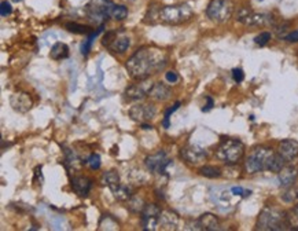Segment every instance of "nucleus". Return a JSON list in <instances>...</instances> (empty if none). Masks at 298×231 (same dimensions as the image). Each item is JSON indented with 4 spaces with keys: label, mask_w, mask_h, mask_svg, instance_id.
Segmentation results:
<instances>
[{
    "label": "nucleus",
    "mask_w": 298,
    "mask_h": 231,
    "mask_svg": "<svg viewBox=\"0 0 298 231\" xmlns=\"http://www.w3.org/2000/svg\"><path fill=\"white\" fill-rule=\"evenodd\" d=\"M140 125H142V129H144V131H148V129H153L152 125H148V124H146V123L140 124Z\"/></svg>",
    "instance_id": "46"
},
{
    "label": "nucleus",
    "mask_w": 298,
    "mask_h": 231,
    "mask_svg": "<svg viewBox=\"0 0 298 231\" xmlns=\"http://www.w3.org/2000/svg\"><path fill=\"white\" fill-rule=\"evenodd\" d=\"M144 207H146V203H144V200L142 197H135V195H132L127 201V208L132 213H142Z\"/></svg>",
    "instance_id": "26"
},
{
    "label": "nucleus",
    "mask_w": 298,
    "mask_h": 231,
    "mask_svg": "<svg viewBox=\"0 0 298 231\" xmlns=\"http://www.w3.org/2000/svg\"><path fill=\"white\" fill-rule=\"evenodd\" d=\"M245 153V146L238 139H226L220 143L216 150V157L228 165H235Z\"/></svg>",
    "instance_id": "4"
},
{
    "label": "nucleus",
    "mask_w": 298,
    "mask_h": 231,
    "mask_svg": "<svg viewBox=\"0 0 298 231\" xmlns=\"http://www.w3.org/2000/svg\"><path fill=\"white\" fill-rule=\"evenodd\" d=\"M109 17L116 21H123L128 17V9L123 5H113L110 9Z\"/></svg>",
    "instance_id": "28"
},
{
    "label": "nucleus",
    "mask_w": 298,
    "mask_h": 231,
    "mask_svg": "<svg viewBox=\"0 0 298 231\" xmlns=\"http://www.w3.org/2000/svg\"><path fill=\"white\" fill-rule=\"evenodd\" d=\"M85 164H88L90 165V168L91 170H94V171H98L100 168V156L99 154H96V153H92L90 157H88V160L85 161Z\"/></svg>",
    "instance_id": "34"
},
{
    "label": "nucleus",
    "mask_w": 298,
    "mask_h": 231,
    "mask_svg": "<svg viewBox=\"0 0 298 231\" xmlns=\"http://www.w3.org/2000/svg\"><path fill=\"white\" fill-rule=\"evenodd\" d=\"M34 183L36 184H42L43 183V175H42V167H38L34 170Z\"/></svg>",
    "instance_id": "44"
},
{
    "label": "nucleus",
    "mask_w": 298,
    "mask_h": 231,
    "mask_svg": "<svg viewBox=\"0 0 298 231\" xmlns=\"http://www.w3.org/2000/svg\"><path fill=\"white\" fill-rule=\"evenodd\" d=\"M234 195L231 190L227 189H213L212 190V201L216 204V207L221 211H227L230 205H231V197Z\"/></svg>",
    "instance_id": "14"
},
{
    "label": "nucleus",
    "mask_w": 298,
    "mask_h": 231,
    "mask_svg": "<svg viewBox=\"0 0 298 231\" xmlns=\"http://www.w3.org/2000/svg\"><path fill=\"white\" fill-rule=\"evenodd\" d=\"M255 228L263 231H279L289 230L291 227H290L287 213L282 212L276 208L267 207L261 211L260 216L257 219Z\"/></svg>",
    "instance_id": "2"
},
{
    "label": "nucleus",
    "mask_w": 298,
    "mask_h": 231,
    "mask_svg": "<svg viewBox=\"0 0 298 231\" xmlns=\"http://www.w3.org/2000/svg\"><path fill=\"white\" fill-rule=\"evenodd\" d=\"M71 190L79 195V197H87L92 189V180L87 176H74L70 182Z\"/></svg>",
    "instance_id": "16"
},
{
    "label": "nucleus",
    "mask_w": 298,
    "mask_h": 231,
    "mask_svg": "<svg viewBox=\"0 0 298 231\" xmlns=\"http://www.w3.org/2000/svg\"><path fill=\"white\" fill-rule=\"evenodd\" d=\"M282 200H283L284 203H294L295 200L298 198V189H295V187H293V186H290V187H287V189H284V191L282 193Z\"/></svg>",
    "instance_id": "33"
},
{
    "label": "nucleus",
    "mask_w": 298,
    "mask_h": 231,
    "mask_svg": "<svg viewBox=\"0 0 298 231\" xmlns=\"http://www.w3.org/2000/svg\"><path fill=\"white\" fill-rule=\"evenodd\" d=\"M170 95H172V91H170L168 85L164 84V83H156V84L153 85L148 96L157 101V102H165V101L170 98Z\"/></svg>",
    "instance_id": "19"
},
{
    "label": "nucleus",
    "mask_w": 298,
    "mask_h": 231,
    "mask_svg": "<svg viewBox=\"0 0 298 231\" xmlns=\"http://www.w3.org/2000/svg\"><path fill=\"white\" fill-rule=\"evenodd\" d=\"M180 156L187 164L199 165L208 158V151L199 146H187L181 149Z\"/></svg>",
    "instance_id": "12"
},
{
    "label": "nucleus",
    "mask_w": 298,
    "mask_h": 231,
    "mask_svg": "<svg viewBox=\"0 0 298 231\" xmlns=\"http://www.w3.org/2000/svg\"><path fill=\"white\" fill-rule=\"evenodd\" d=\"M157 109L156 106L153 105H135L129 110V117L132 118L133 121L136 123H146V121H150L153 118L156 117Z\"/></svg>",
    "instance_id": "10"
},
{
    "label": "nucleus",
    "mask_w": 298,
    "mask_h": 231,
    "mask_svg": "<svg viewBox=\"0 0 298 231\" xmlns=\"http://www.w3.org/2000/svg\"><path fill=\"white\" fill-rule=\"evenodd\" d=\"M50 57H51L54 61L66 59V58L69 57V47H67L65 43H61V42L55 43V44L51 47Z\"/></svg>",
    "instance_id": "23"
},
{
    "label": "nucleus",
    "mask_w": 298,
    "mask_h": 231,
    "mask_svg": "<svg viewBox=\"0 0 298 231\" xmlns=\"http://www.w3.org/2000/svg\"><path fill=\"white\" fill-rule=\"evenodd\" d=\"M185 230H195V231L202 230V228H201V224H199L198 219H197V220H193V222L187 223V224H185Z\"/></svg>",
    "instance_id": "43"
},
{
    "label": "nucleus",
    "mask_w": 298,
    "mask_h": 231,
    "mask_svg": "<svg viewBox=\"0 0 298 231\" xmlns=\"http://www.w3.org/2000/svg\"><path fill=\"white\" fill-rule=\"evenodd\" d=\"M179 108H180V102H176V104L173 105V108H170V109H168V110H166V112H165V118H164V123H162V124H164V128H169L170 116L175 113L176 110H177Z\"/></svg>",
    "instance_id": "36"
},
{
    "label": "nucleus",
    "mask_w": 298,
    "mask_h": 231,
    "mask_svg": "<svg viewBox=\"0 0 298 231\" xmlns=\"http://www.w3.org/2000/svg\"><path fill=\"white\" fill-rule=\"evenodd\" d=\"M153 83L150 80H139V83L136 84H132L128 87L125 90V96H127L129 101H142L150 94V91L153 88Z\"/></svg>",
    "instance_id": "11"
},
{
    "label": "nucleus",
    "mask_w": 298,
    "mask_h": 231,
    "mask_svg": "<svg viewBox=\"0 0 298 231\" xmlns=\"http://www.w3.org/2000/svg\"><path fill=\"white\" fill-rule=\"evenodd\" d=\"M199 224H201V228L205 231H216L220 230V223H218V219L212 213H204L199 216Z\"/></svg>",
    "instance_id": "21"
},
{
    "label": "nucleus",
    "mask_w": 298,
    "mask_h": 231,
    "mask_svg": "<svg viewBox=\"0 0 298 231\" xmlns=\"http://www.w3.org/2000/svg\"><path fill=\"white\" fill-rule=\"evenodd\" d=\"M274 156V150L270 147H255L245 161V170L247 174H257L263 171H268V164Z\"/></svg>",
    "instance_id": "5"
},
{
    "label": "nucleus",
    "mask_w": 298,
    "mask_h": 231,
    "mask_svg": "<svg viewBox=\"0 0 298 231\" xmlns=\"http://www.w3.org/2000/svg\"><path fill=\"white\" fill-rule=\"evenodd\" d=\"M172 164V161L168 158L165 151H158L156 154L146 157L144 165H146L147 171H150L152 174L164 175L166 172V168Z\"/></svg>",
    "instance_id": "8"
},
{
    "label": "nucleus",
    "mask_w": 298,
    "mask_h": 231,
    "mask_svg": "<svg viewBox=\"0 0 298 231\" xmlns=\"http://www.w3.org/2000/svg\"><path fill=\"white\" fill-rule=\"evenodd\" d=\"M117 38V32H107L103 36V40H102V44L106 46V47H109L111 42H113L114 39Z\"/></svg>",
    "instance_id": "40"
},
{
    "label": "nucleus",
    "mask_w": 298,
    "mask_h": 231,
    "mask_svg": "<svg viewBox=\"0 0 298 231\" xmlns=\"http://www.w3.org/2000/svg\"><path fill=\"white\" fill-rule=\"evenodd\" d=\"M287 216H289V222H290V227L294 228V227H297L298 228V205L293 208V211L290 213H287Z\"/></svg>",
    "instance_id": "37"
},
{
    "label": "nucleus",
    "mask_w": 298,
    "mask_h": 231,
    "mask_svg": "<svg viewBox=\"0 0 298 231\" xmlns=\"http://www.w3.org/2000/svg\"><path fill=\"white\" fill-rule=\"evenodd\" d=\"M161 208L156 204H146L142 212V223L144 230H157L160 227V216H161Z\"/></svg>",
    "instance_id": "9"
},
{
    "label": "nucleus",
    "mask_w": 298,
    "mask_h": 231,
    "mask_svg": "<svg viewBox=\"0 0 298 231\" xmlns=\"http://www.w3.org/2000/svg\"><path fill=\"white\" fill-rule=\"evenodd\" d=\"M114 197L117 198L119 201H128L129 198L132 197V187L131 186H120L119 189L114 191Z\"/></svg>",
    "instance_id": "32"
},
{
    "label": "nucleus",
    "mask_w": 298,
    "mask_h": 231,
    "mask_svg": "<svg viewBox=\"0 0 298 231\" xmlns=\"http://www.w3.org/2000/svg\"><path fill=\"white\" fill-rule=\"evenodd\" d=\"M127 2H136V0H127Z\"/></svg>",
    "instance_id": "48"
},
{
    "label": "nucleus",
    "mask_w": 298,
    "mask_h": 231,
    "mask_svg": "<svg viewBox=\"0 0 298 231\" xmlns=\"http://www.w3.org/2000/svg\"><path fill=\"white\" fill-rule=\"evenodd\" d=\"M11 13H13V7H11V5H10L9 2H3L2 6H0V14H2V17H7V15H10Z\"/></svg>",
    "instance_id": "39"
},
{
    "label": "nucleus",
    "mask_w": 298,
    "mask_h": 231,
    "mask_svg": "<svg viewBox=\"0 0 298 231\" xmlns=\"http://www.w3.org/2000/svg\"><path fill=\"white\" fill-rule=\"evenodd\" d=\"M199 174L205 176V178H209V179H216V178H220L221 176V170L217 168V167H213V165H205L199 170Z\"/></svg>",
    "instance_id": "31"
},
{
    "label": "nucleus",
    "mask_w": 298,
    "mask_h": 231,
    "mask_svg": "<svg viewBox=\"0 0 298 231\" xmlns=\"http://www.w3.org/2000/svg\"><path fill=\"white\" fill-rule=\"evenodd\" d=\"M165 65L166 58L164 52L156 48L143 47L128 59L125 68L135 80H144L153 73L164 69Z\"/></svg>",
    "instance_id": "1"
},
{
    "label": "nucleus",
    "mask_w": 298,
    "mask_h": 231,
    "mask_svg": "<svg viewBox=\"0 0 298 231\" xmlns=\"http://www.w3.org/2000/svg\"><path fill=\"white\" fill-rule=\"evenodd\" d=\"M102 30H103V25H100L99 28L96 29L95 32L90 33V35H88V38H87V40L83 43V46H81V54H83L84 57L88 55V52L91 51V47H92V43H94L95 39L99 36V33H102Z\"/></svg>",
    "instance_id": "27"
},
{
    "label": "nucleus",
    "mask_w": 298,
    "mask_h": 231,
    "mask_svg": "<svg viewBox=\"0 0 298 231\" xmlns=\"http://www.w3.org/2000/svg\"><path fill=\"white\" fill-rule=\"evenodd\" d=\"M194 11L187 3L175 6H165L160 10V19L164 24L168 25H180L187 22L193 18Z\"/></svg>",
    "instance_id": "3"
},
{
    "label": "nucleus",
    "mask_w": 298,
    "mask_h": 231,
    "mask_svg": "<svg viewBox=\"0 0 298 231\" xmlns=\"http://www.w3.org/2000/svg\"><path fill=\"white\" fill-rule=\"evenodd\" d=\"M179 224V217L175 212L170 211H162L160 216V227L162 230H176Z\"/></svg>",
    "instance_id": "20"
},
{
    "label": "nucleus",
    "mask_w": 298,
    "mask_h": 231,
    "mask_svg": "<svg viewBox=\"0 0 298 231\" xmlns=\"http://www.w3.org/2000/svg\"><path fill=\"white\" fill-rule=\"evenodd\" d=\"M213 108V99L210 96H206V105H205V108L202 109V112H209V110H212Z\"/></svg>",
    "instance_id": "45"
},
{
    "label": "nucleus",
    "mask_w": 298,
    "mask_h": 231,
    "mask_svg": "<svg viewBox=\"0 0 298 231\" xmlns=\"http://www.w3.org/2000/svg\"><path fill=\"white\" fill-rule=\"evenodd\" d=\"M165 79L168 83H170V84H175V83L179 81V75H177L175 71H169L165 73Z\"/></svg>",
    "instance_id": "41"
},
{
    "label": "nucleus",
    "mask_w": 298,
    "mask_h": 231,
    "mask_svg": "<svg viewBox=\"0 0 298 231\" xmlns=\"http://www.w3.org/2000/svg\"><path fill=\"white\" fill-rule=\"evenodd\" d=\"M242 24L246 26H267V25L272 24V17L270 14H264V13H250L246 18L242 21Z\"/></svg>",
    "instance_id": "18"
},
{
    "label": "nucleus",
    "mask_w": 298,
    "mask_h": 231,
    "mask_svg": "<svg viewBox=\"0 0 298 231\" xmlns=\"http://www.w3.org/2000/svg\"><path fill=\"white\" fill-rule=\"evenodd\" d=\"M234 13V3L231 0H210L206 7V15L216 24L227 22Z\"/></svg>",
    "instance_id": "6"
},
{
    "label": "nucleus",
    "mask_w": 298,
    "mask_h": 231,
    "mask_svg": "<svg viewBox=\"0 0 298 231\" xmlns=\"http://www.w3.org/2000/svg\"><path fill=\"white\" fill-rule=\"evenodd\" d=\"M129 46H131V40H129V38H127V36H119V35H117V38L111 42L109 48L113 52L123 54V52H125L128 48H129Z\"/></svg>",
    "instance_id": "24"
},
{
    "label": "nucleus",
    "mask_w": 298,
    "mask_h": 231,
    "mask_svg": "<svg viewBox=\"0 0 298 231\" xmlns=\"http://www.w3.org/2000/svg\"><path fill=\"white\" fill-rule=\"evenodd\" d=\"M102 184L107 186L111 193H114L116 190L119 189L121 183H120V175L116 172V171H107L102 175V179H100Z\"/></svg>",
    "instance_id": "22"
},
{
    "label": "nucleus",
    "mask_w": 298,
    "mask_h": 231,
    "mask_svg": "<svg viewBox=\"0 0 298 231\" xmlns=\"http://www.w3.org/2000/svg\"><path fill=\"white\" fill-rule=\"evenodd\" d=\"M84 162L85 161H81L74 151L70 149H65V165H66L67 170H79L81 164H84Z\"/></svg>",
    "instance_id": "25"
},
{
    "label": "nucleus",
    "mask_w": 298,
    "mask_h": 231,
    "mask_svg": "<svg viewBox=\"0 0 298 231\" xmlns=\"http://www.w3.org/2000/svg\"><path fill=\"white\" fill-rule=\"evenodd\" d=\"M297 178H298V167H294V165L283 167V168L280 170L279 175H278L280 187H283V189H287V187H290V186H293V184L295 183Z\"/></svg>",
    "instance_id": "15"
},
{
    "label": "nucleus",
    "mask_w": 298,
    "mask_h": 231,
    "mask_svg": "<svg viewBox=\"0 0 298 231\" xmlns=\"http://www.w3.org/2000/svg\"><path fill=\"white\" fill-rule=\"evenodd\" d=\"M284 162H286V160L280 156L279 153H274V156H272L270 164H268V171H270V172H276V174H279L280 170L284 167Z\"/></svg>",
    "instance_id": "29"
},
{
    "label": "nucleus",
    "mask_w": 298,
    "mask_h": 231,
    "mask_svg": "<svg viewBox=\"0 0 298 231\" xmlns=\"http://www.w3.org/2000/svg\"><path fill=\"white\" fill-rule=\"evenodd\" d=\"M10 105H11V108L14 109L15 112H18V113H26L33 106V101H32V98H30V95L28 92H21L19 91V92H15V94L11 95Z\"/></svg>",
    "instance_id": "13"
},
{
    "label": "nucleus",
    "mask_w": 298,
    "mask_h": 231,
    "mask_svg": "<svg viewBox=\"0 0 298 231\" xmlns=\"http://www.w3.org/2000/svg\"><path fill=\"white\" fill-rule=\"evenodd\" d=\"M13 2H17V3H18V2H22V0H13Z\"/></svg>",
    "instance_id": "47"
},
{
    "label": "nucleus",
    "mask_w": 298,
    "mask_h": 231,
    "mask_svg": "<svg viewBox=\"0 0 298 231\" xmlns=\"http://www.w3.org/2000/svg\"><path fill=\"white\" fill-rule=\"evenodd\" d=\"M114 3L111 0H91L90 3L85 7L87 17L94 21L95 24L103 25L104 21H107L110 13V9Z\"/></svg>",
    "instance_id": "7"
},
{
    "label": "nucleus",
    "mask_w": 298,
    "mask_h": 231,
    "mask_svg": "<svg viewBox=\"0 0 298 231\" xmlns=\"http://www.w3.org/2000/svg\"><path fill=\"white\" fill-rule=\"evenodd\" d=\"M271 35L270 32H261L260 35H257L254 38V43L257 44V46H260V47H263V46H265L267 43L270 42L271 40Z\"/></svg>",
    "instance_id": "35"
},
{
    "label": "nucleus",
    "mask_w": 298,
    "mask_h": 231,
    "mask_svg": "<svg viewBox=\"0 0 298 231\" xmlns=\"http://www.w3.org/2000/svg\"><path fill=\"white\" fill-rule=\"evenodd\" d=\"M283 40L289 43H298V29L293 30V32H290L289 35H286L283 38Z\"/></svg>",
    "instance_id": "42"
},
{
    "label": "nucleus",
    "mask_w": 298,
    "mask_h": 231,
    "mask_svg": "<svg viewBox=\"0 0 298 231\" xmlns=\"http://www.w3.org/2000/svg\"><path fill=\"white\" fill-rule=\"evenodd\" d=\"M278 153L286 161L294 160L298 156V142L294 139H284L279 143Z\"/></svg>",
    "instance_id": "17"
},
{
    "label": "nucleus",
    "mask_w": 298,
    "mask_h": 231,
    "mask_svg": "<svg viewBox=\"0 0 298 231\" xmlns=\"http://www.w3.org/2000/svg\"><path fill=\"white\" fill-rule=\"evenodd\" d=\"M65 28L71 33H76V35H90V33L94 32V29L91 26H87V25L76 24V22H69V24L65 25Z\"/></svg>",
    "instance_id": "30"
},
{
    "label": "nucleus",
    "mask_w": 298,
    "mask_h": 231,
    "mask_svg": "<svg viewBox=\"0 0 298 231\" xmlns=\"http://www.w3.org/2000/svg\"><path fill=\"white\" fill-rule=\"evenodd\" d=\"M232 79L235 80V83H242L243 79H245V73L242 71L241 68H235V69H232Z\"/></svg>",
    "instance_id": "38"
}]
</instances>
